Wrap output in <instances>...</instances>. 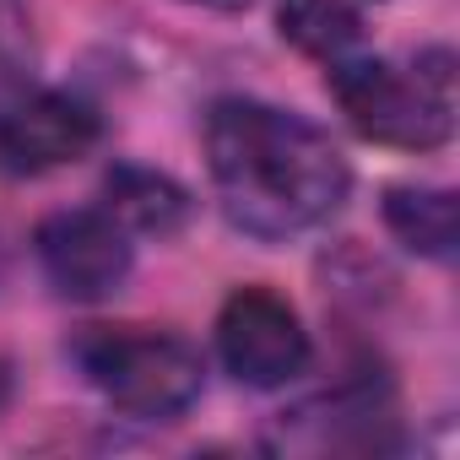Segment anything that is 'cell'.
Instances as JSON below:
<instances>
[{"label": "cell", "instance_id": "6da1fadb", "mask_svg": "<svg viewBox=\"0 0 460 460\" xmlns=\"http://www.w3.org/2000/svg\"><path fill=\"white\" fill-rule=\"evenodd\" d=\"M206 163L227 222L271 244L331 222L352 190V168L336 141L304 114L261 98L211 103Z\"/></svg>", "mask_w": 460, "mask_h": 460}, {"label": "cell", "instance_id": "7a4b0ae2", "mask_svg": "<svg viewBox=\"0 0 460 460\" xmlns=\"http://www.w3.org/2000/svg\"><path fill=\"white\" fill-rule=\"evenodd\" d=\"M331 98L358 125V136L401 146V152H433L455 130V55L422 49L411 66L390 60H331Z\"/></svg>", "mask_w": 460, "mask_h": 460}, {"label": "cell", "instance_id": "3957f363", "mask_svg": "<svg viewBox=\"0 0 460 460\" xmlns=\"http://www.w3.org/2000/svg\"><path fill=\"white\" fill-rule=\"evenodd\" d=\"M76 368L87 374V385L125 417L157 422V417H179L200 385H206V363L200 352L173 336V331H146V325H93L87 336H76Z\"/></svg>", "mask_w": 460, "mask_h": 460}, {"label": "cell", "instance_id": "277c9868", "mask_svg": "<svg viewBox=\"0 0 460 460\" xmlns=\"http://www.w3.org/2000/svg\"><path fill=\"white\" fill-rule=\"evenodd\" d=\"M217 352L239 385L277 390L309 368V331L271 288H239L217 314Z\"/></svg>", "mask_w": 460, "mask_h": 460}, {"label": "cell", "instance_id": "5b68a950", "mask_svg": "<svg viewBox=\"0 0 460 460\" xmlns=\"http://www.w3.org/2000/svg\"><path fill=\"white\" fill-rule=\"evenodd\" d=\"M39 266L60 298L98 304L130 277V234L109 211H55L39 227Z\"/></svg>", "mask_w": 460, "mask_h": 460}, {"label": "cell", "instance_id": "8992f818", "mask_svg": "<svg viewBox=\"0 0 460 460\" xmlns=\"http://www.w3.org/2000/svg\"><path fill=\"white\" fill-rule=\"evenodd\" d=\"M98 146V114L66 93H33L0 109V168L49 173Z\"/></svg>", "mask_w": 460, "mask_h": 460}, {"label": "cell", "instance_id": "52a82bcc", "mask_svg": "<svg viewBox=\"0 0 460 460\" xmlns=\"http://www.w3.org/2000/svg\"><path fill=\"white\" fill-rule=\"evenodd\" d=\"M103 195H109V217L125 227V234H179L190 222V195L168 179V173H152V168H114L103 179Z\"/></svg>", "mask_w": 460, "mask_h": 460}, {"label": "cell", "instance_id": "ba28073f", "mask_svg": "<svg viewBox=\"0 0 460 460\" xmlns=\"http://www.w3.org/2000/svg\"><path fill=\"white\" fill-rule=\"evenodd\" d=\"M385 222L390 234L422 255V261H449L455 239H460V211L449 190H428V184H401L385 195Z\"/></svg>", "mask_w": 460, "mask_h": 460}, {"label": "cell", "instance_id": "9c48e42d", "mask_svg": "<svg viewBox=\"0 0 460 460\" xmlns=\"http://www.w3.org/2000/svg\"><path fill=\"white\" fill-rule=\"evenodd\" d=\"M277 28L293 49H304L314 60H341L363 39V17L352 0H282Z\"/></svg>", "mask_w": 460, "mask_h": 460}, {"label": "cell", "instance_id": "30bf717a", "mask_svg": "<svg viewBox=\"0 0 460 460\" xmlns=\"http://www.w3.org/2000/svg\"><path fill=\"white\" fill-rule=\"evenodd\" d=\"M33 17L22 0H0V87H12L33 66Z\"/></svg>", "mask_w": 460, "mask_h": 460}, {"label": "cell", "instance_id": "8fae6325", "mask_svg": "<svg viewBox=\"0 0 460 460\" xmlns=\"http://www.w3.org/2000/svg\"><path fill=\"white\" fill-rule=\"evenodd\" d=\"M190 6H217V12H239V6H250V0H190Z\"/></svg>", "mask_w": 460, "mask_h": 460}, {"label": "cell", "instance_id": "7c38bea8", "mask_svg": "<svg viewBox=\"0 0 460 460\" xmlns=\"http://www.w3.org/2000/svg\"><path fill=\"white\" fill-rule=\"evenodd\" d=\"M6 395H12V374H6V363H0V406H6Z\"/></svg>", "mask_w": 460, "mask_h": 460}]
</instances>
